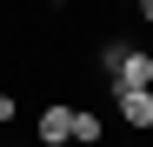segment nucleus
Segmentation results:
<instances>
[{
	"instance_id": "obj_1",
	"label": "nucleus",
	"mask_w": 153,
	"mask_h": 147,
	"mask_svg": "<svg viewBox=\"0 0 153 147\" xmlns=\"http://www.w3.org/2000/svg\"><path fill=\"white\" fill-rule=\"evenodd\" d=\"M107 94H113V114L133 134H153V87H107Z\"/></svg>"
},
{
	"instance_id": "obj_2",
	"label": "nucleus",
	"mask_w": 153,
	"mask_h": 147,
	"mask_svg": "<svg viewBox=\"0 0 153 147\" xmlns=\"http://www.w3.org/2000/svg\"><path fill=\"white\" fill-rule=\"evenodd\" d=\"M33 140H40V147H67V140H73V107H67V100H47V107L33 114Z\"/></svg>"
},
{
	"instance_id": "obj_3",
	"label": "nucleus",
	"mask_w": 153,
	"mask_h": 147,
	"mask_svg": "<svg viewBox=\"0 0 153 147\" xmlns=\"http://www.w3.org/2000/svg\"><path fill=\"white\" fill-rule=\"evenodd\" d=\"M73 140H80V147H100V140H107V120H100L93 107H73Z\"/></svg>"
},
{
	"instance_id": "obj_4",
	"label": "nucleus",
	"mask_w": 153,
	"mask_h": 147,
	"mask_svg": "<svg viewBox=\"0 0 153 147\" xmlns=\"http://www.w3.org/2000/svg\"><path fill=\"white\" fill-rule=\"evenodd\" d=\"M20 120V94H0V127H13Z\"/></svg>"
},
{
	"instance_id": "obj_5",
	"label": "nucleus",
	"mask_w": 153,
	"mask_h": 147,
	"mask_svg": "<svg viewBox=\"0 0 153 147\" xmlns=\"http://www.w3.org/2000/svg\"><path fill=\"white\" fill-rule=\"evenodd\" d=\"M133 14H140V27H153V0H133Z\"/></svg>"
},
{
	"instance_id": "obj_6",
	"label": "nucleus",
	"mask_w": 153,
	"mask_h": 147,
	"mask_svg": "<svg viewBox=\"0 0 153 147\" xmlns=\"http://www.w3.org/2000/svg\"><path fill=\"white\" fill-rule=\"evenodd\" d=\"M20 147H40V140H20Z\"/></svg>"
}]
</instances>
